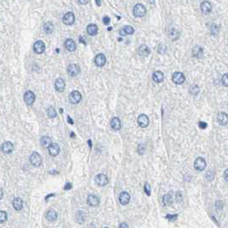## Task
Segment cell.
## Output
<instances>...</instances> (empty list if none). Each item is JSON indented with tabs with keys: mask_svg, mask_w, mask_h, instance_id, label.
Returning a JSON list of instances; mask_svg holds the SVG:
<instances>
[{
	"mask_svg": "<svg viewBox=\"0 0 228 228\" xmlns=\"http://www.w3.org/2000/svg\"><path fill=\"white\" fill-rule=\"evenodd\" d=\"M95 2H96V5H97V6H101V0H95Z\"/></svg>",
	"mask_w": 228,
	"mask_h": 228,
	"instance_id": "816d5d0a",
	"label": "cell"
},
{
	"mask_svg": "<svg viewBox=\"0 0 228 228\" xmlns=\"http://www.w3.org/2000/svg\"><path fill=\"white\" fill-rule=\"evenodd\" d=\"M177 217H178V215H168L167 216H166V218L170 219V221H173L174 219H177Z\"/></svg>",
	"mask_w": 228,
	"mask_h": 228,
	"instance_id": "b9f144b4",
	"label": "cell"
},
{
	"mask_svg": "<svg viewBox=\"0 0 228 228\" xmlns=\"http://www.w3.org/2000/svg\"><path fill=\"white\" fill-rule=\"evenodd\" d=\"M67 71L70 77H77L81 72V69H80V66L77 64H72L69 65L68 68H67Z\"/></svg>",
	"mask_w": 228,
	"mask_h": 228,
	"instance_id": "277c9868",
	"label": "cell"
},
{
	"mask_svg": "<svg viewBox=\"0 0 228 228\" xmlns=\"http://www.w3.org/2000/svg\"><path fill=\"white\" fill-rule=\"evenodd\" d=\"M123 30L125 33V34H129V35H130V34H134V28H133L131 26H125L124 27H123Z\"/></svg>",
	"mask_w": 228,
	"mask_h": 228,
	"instance_id": "836d02e7",
	"label": "cell"
},
{
	"mask_svg": "<svg viewBox=\"0 0 228 228\" xmlns=\"http://www.w3.org/2000/svg\"><path fill=\"white\" fill-rule=\"evenodd\" d=\"M86 219V214L82 211H78L76 215V220L79 224H82Z\"/></svg>",
	"mask_w": 228,
	"mask_h": 228,
	"instance_id": "4316f807",
	"label": "cell"
},
{
	"mask_svg": "<svg viewBox=\"0 0 228 228\" xmlns=\"http://www.w3.org/2000/svg\"><path fill=\"white\" fill-rule=\"evenodd\" d=\"M150 53V50L149 48L146 46V45H141L139 48V55L142 57V58H146Z\"/></svg>",
	"mask_w": 228,
	"mask_h": 228,
	"instance_id": "603a6c76",
	"label": "cell"
},
{
	"mask_svg": "<svg viewBox=\"0 0 228 228\" xmlns=\"http://www.w3.org/2000/svg\"><path fill=\"white\" fill-rule=\"evenodd\" d=\"M153 80H154V82H155L156 83H160V82H162L164 81V74L163 72H161V71H155L153 73Z\"/></svg>",
	"mask_w": 228,
	"mask_h": 228,
	"instance_id": "ffe728a7",
	"label": "cell"
},
{
	"mask_svg": "<svg viewBox=\"0 0 228 228\" xmlns=\"http://www.w3.org/2000/svg\"><path fill=\"white\" fill-rule=\"evenodd\" d=\"M87 33L89 35H96L98 33V27L94 23L89 24L87 27Z\"/></svg>",
	"mask_w": 228,
	"mask_h": 228,
	"instance_id": "484cf974",
	"label": "cell"
},
{
	"mask_svg": "<svg viewBox=\"0 0 228 228\" xmlns=\"http://www.w3.org/2000/svg\"><path fill=\"white\" fill-rule=\"evenodd\" d=\"M214 176H215V173H213V172H208L207 174H206V178H208V181H212L214 179Z\"/></svg>",
	"mask_w": 228,
	"mask_h": 228,
	"instance_id": "ab89813d",
	"label": "cell"
},
{
	"mask_svg": "<svg viewBox=\"0 0 228 228\" xmlns=\"http://www.w3.org/2000/svg\"><path fill=\"white\" fill-rule=\"evenodd\" d=\"M72 188V184L70 183H67L65 185H64V190H66V191H68V190H70Z\"/></svg>",
	"mask_w": 228,
	"mask_h": 228,
	"instance_id": "f6af8a7d",
	"label": "cell"
},
{
	"mask_svg": "<svg viewBox=\"0 0 228 228\" xmlns=\"http://www.w3.org/2000/svg\"><path fill=\"white\" fill-rule=\"evenodd\" d=\"M144 191H145V193H146L148 196H150L151 187H150V185H149V183H145Z\"/></svg>",
	"mask_w": 228,
	"mask_h": 228,
	"instance_id": "f35d334b",
	"label": "cell"
},
{
	"mask_svg": "<svg viewBox=\"0 0 228 228\" xmlns=\"http://www.w3.org/2000/svg\"><path fill=\"white\" fill-rule=\"evenodd\" d=\"M111 127L112 128L115 130H119L121 129V121L119 118L115 117L112 119L111 121Z\"/></svg>",
	"mask_w": 228,
	"mask_h": 228,
	"instance_id": "cb8c5ba5",
	"label": "cell"
},
{
	"mask_svg": "<svg viewBox=\"0 0 228 228\" xmlns=\"http://www.w3.org/2000/svg\"><path fill=\"white\" fill-rule=\"evenodd\" d=\"M137 123H138L140 127L146 128L149 124V119L145 114H141L137 119Z\"/></svg>",
	"mask_w": 228,
	"mask_h": 228,
	"instance_id": "8992f818",
	"label": "cell"
},
{
	"mask_svg": "<svg viewBox=\"0 0 228 228\" xmlns=\"http://www.w3.org/2000/svg\"><path fill=\"white\" fill-rule=\"evenodd\" d=\"M68 122L69 123H71V124H73V121H72V119H70V118L68 116Z\"/></svg>",
	"mask_w": 228,
	"mask_h": 228,
	"instance_id": "f5cc1de1",
	"label": "cell"
},
{
	"mask_svg": "<svg viewBox=\"0 0 228 228\" xmlns=\"http://www.w3.org/2000/svg\"><path fill=\"white\" fill-rule=\"evenodd\" d=\"M8 219V215L5 211H0V223H4Z\"/></svg>",
	"mask_w": 228,
	"mask_h": 228,
	"instance_id": "e575fe53",
	"label": "cell"
},
{
	"mask_svg": "<svg viewBox=\"0 0 228 228\" xmlns=\"http://www.w3.org/2000/svg\"><path fill=\"white\" fill-rule=\"evenodd\" d=\"M47 115H48V117L51 118V119H53V118H55L57 116V112H56V111H55V109L52 106H51V107L48 108V110H47Z\"/></svg>",
	"mask_w": 228,
	"mask_h": 228,
	"instance_id": "1f68e13d",
	"label": "cell"
},
{
	"mask_svg": "<svg viewBox=\"0 0 228 228\" xmlns=\"http://www.w3.org/2000/svg\"><path fill=\"white\" fill-rule=\"evenodd\" d=\"M12 205H13L14 208L16 210V211H20V210H22V208H23V201L21 198L16 197L12 201Z\"/></svg>",
	"mask_w": 228,
	"mask_h": 228,
	"instance_id": "7402d4cb",
	"label": "cell"
},
{
	"mask_svg": "<svg viewBox=\"0 0 228 228\" xmlns=\"http://www.w3.org/2000/svg\"><path fill=\"white\" fill-rule=\"evenodd\" d=\"M119 34H120V35H121V36H124V35H126V34H125V33H124V31L123 30V28H121V29L119 30Z\"/></svg>",
	"mask_w": 228,
	"mask_h": 228,
	"instance_id": "681fc988",
	"label": "cell"
},
{
	"mask_svg": "<svg viewBox=\"0 0 228 228\" xmlns=\"http://www.w3.org/2000/svg\"><path fill=\"white\" fill-rule=\"evenodd\" d=\"M227 174H228V170H226V171H225V173H224V178H225V180H226V181H227L228 180Z\"/></svg>",
	"mask_w": 228,
	"mask_h": 228,
	"instance_id": "c3c4849f",
	"label": "cell"
},
{
	"mask_svg": "<svg viewBox=\"0 0 228 228\" xmlns=\"http://www.w3.org/2000/svg\"><path fill=\"white\" fill-rule=\"evenodd\" d=\"M78 2H79L81 5H87V3L89 2V0H78Z\"/></svg>",
	"mask_w": 228,
	"mask_h": 228,
	"instance_id": "bcb514c9",
	"label": "cell"
},
{
	"mask_svg": "<svg viewBox=\"0 0 228 228\" xmlns=\"http://www.w3.org/2000/svg\"><path fill=\"white\" fill-rule=\"evenodd\" d=\"M55 88L58 92H63L65 88V82L62 78H58L55 81Z\"/></svg>",
	"mask_w": 228,
	"mask_h": 228,
	"instance_id": "2e32d148",
	"label": "cell"
},
{
	"mask_svg": "<svg viewBox=\"0 0 228 228\" xmlns=\"http://www.w3.org/2000/svg\"><path fill=\"white\" fill-rule=\"evenodd\" d=\"M111 22V20H110V17L108 16H105V17H103V23L105 24V25H108Z\"/></svg>",
	"mask_w": 228,
	"mask_h": 228,
	"instance_id": "7bdbcfd3",
	"label": "cell"
},
{
	"mask_svg": "<svg viewBox=\"0 0 228 228\" xmlns=\"http://www.w3.org/2000/svg\"><path fill=\"white\" fill-rule=\"evenodd\" d=\"M45 49H46V46H45V43L42 41H37L34 45V51L37 54L43 53L45 52Z\"/></svg>",
	"mask_w": 228,
	"mask_h": 228,
	"instance_id": "5b68a950",
	"label": "cell"
},
{
	"mask_svg": "<svg viewBox=\"0 0 228 228\" xmlns=\"http://www.w3.org/2000/svg\"><path fill=\"white\" fill-rule=\"evenodd\" d=\"M43 28H44V31H45L46 34H52L53 31H54V25L51 23V22H47V23H46L44 24Z\"/></svg>",
	"mask_w": 228,
	"mask_h": 228,
	"instance_id": "83f0119b",
	"label": "cell"
},
{
	"mask_svg": "<svg viewBox=\"0 0 228 228\" xmlns=\"http://www.w3.org/2000/svg\"><path fill=\"white\" fill-rule=\"evenodd\" d=\"M63 23L65 25H72L75 23V15L72 12H68L63 17Z\"/></svg>",
	"mask_w": 228,
	"mask_h": 228,
	"instance_id": "8fae6325",
	"label": "cell"
},
{
	"mask_svg": "<svg viewBox=\"0 0 228 228\" xmlns=\"http://www.w3.org/2000/svg\"><path fill=\"white\" fill-rule=\"evenodd\" d=\"M162 201H163V203H164L165 206L171 205L172 202H173V197H172V196H171L170 194H166V195H165V196H163Z\"/></svg>",
	"mask_w": 228,
	"mask_h": 228,
	"instance_id": "4dcf8cb0",
	"label": "cell"
},
{
	"mask_svg": "<svg viewBox=\"0 0 228 228\" xmlns=\"http://www.w3.org/2000/svg\"><path fill=\"white\" fill-rule=\"evenodd\" d=\"M185 81V77L184 75L181 72H175V73L173 75V82L175 83V84H178V85H180L183 83V82Z\"/></svg>",
	"mask_w": 228,
	"mask_h": 228,
	"instance_id": "ba28073f",
	"label": "cell"
},
{
	"mask_svg": "<svg viewBox=\"0 0 228 228\" xmlns=\"http://www.w3.org/2000/svg\"><path fill=\"white\" fill-rule=\"evenodd\" d=\"M166 50H167V47H166V46L164 45V44L160 45V46H158V52L160 53V54H163V53H165V52H166Z\"/></svg>",
	"mask_w": 228,
	"mask_h": 228,
	"instance_id": "d590c367",
	"label": "cell"
},
{
	"mask_svg": "<svg viewBox=\"0 0 228 228\" xmlns=\"http://www.w3.org/2000/svg\"><path fill=\"white\" fill-rule=\"evenodd\" d=\"M194 167L197 170V171H203L206 167V161L203 158L199 157L197 158L195 162H194Z\"/></svg>",
	"mask_w": 228,
	"mask_h": 228,
	"instance_id": "52a82bcc",
	"label": "cell"
},
{
	"mask_svg": "<svg viewBox=\"0 0 228 228\" xmlns=\"http://www.w3.org/2000/svg\"><path fill=\"white\" fill-rule=\"evenodd\" d=\"M199 91H200V88H199V87H198L197 85H192L191 87V89H190L191 94H193V95H196V94H198Z\"/></svg>",
	"mask_w": 228,
	"mask_h": 228,
	"instance_id": "d6a6232c",
	"label": "cell"
},
{
	"mask_svg": "<svg viewBox=\"0 0 228 228\" xmlns=\"http://www.w3.org/2000/svg\"><path fill=\"white\" fill-rule=\"evenodd\" d=\"M29 160L31 162V164L34 166H40L42 163V159H41V155L37 152H34L30 158H29Z\"/></svg>",
	"mask_w": 228,
	"mask_h": 228,
	"instance_id": "3957f363",
	"label": "cell"
},
{
	"mask_svg": "<svg viewBox=\"0 0 228 228\" xmlns=\"http://www.w3.org/2000/svg\"><path fill=\"white\" fill-rule=\"evenodd\" d=\"M104 228H108V227H104Z\"/></svg>",
	"mask_w": 228,
	"mask_h": 228,
	"instance_id": "db71d44e",
	"label": "cell"
},
{
	"mask_svg": "<svg viewBox=\"0 0 228 228\" xmlns=\"http://www.w3.org/2000/svg\"><path fill=\"white\" fill-rule=\"evenodd\" d=\"M192 53H193V56L196 57V58H198L200 59L202 57L203 55V49L200 47V46H195L192 50Z\"/></svg>",
	"mask_w": 228,
	"mask_h": 228,
	"instance_id": "f1b7e54d",
	"label": "cell"
},
{
	"mask_svg": "<svg viewBox=\"0 0 228 228\" xmlns=\"http://www.w3.org/2000/svg\"><path fill=\"white\" fill-rule=\"evenodd\" d=\"M1 150L5 154H10L14 150V145L10 141H5L1 146Z\"/></svg>",
	"mask_w": 228,
	"mask_h": 228,
	"instance_id": "7c38bea8",
	"label": "cell"
},
{
	"mask_svg": "<svg viewBox=\"0 0 228 228\" xmlns=\"http://www.w3.org/2000/svg\"><path fill=\"white\" fill-rule=\"evenodd\" d=\"M221 82H222V84H223L225 87H227L228 86V74H225L223 77H222V79H221Z\"/></svg>",
	"mask_w": 228,
	"mask_h": 228,
	"instance_id": "8d00e7d4",
	"label": "cell"
},
{
	"mask_svg": "<svg viewBox=\"0 0 228 228\" xmlns=\"http://www.w3.org/2000/svg\"><path fill=\"white\" fill-rule=\"evenodd\" d=\"M35 101V95L32 91H27L24 94V101L28 105H32Z\"/></svg>",
	"mask_w": 228,
	"mask_h": 228,
	"instance_id": "30bf717a",
	"label": "cell"
},
{
	"mask_svg": "<svg viewBox=\"0 0 228 228\" xmlns=\"http://www.w3.org/2000/svg\"><path fill=\"white\" fill-rule=\"evenodd\" d=\"M81 100H82V94L80 92L77 91V90L72 91L69 95V101H70V103H72V104H77L81 101Z\"/></svg>",
	"mask_w": 228,
	"mask_h": 228,
	"instance_id": "7a4b0ae2",
	"label": "cell"
},
{
	"mask_svg": "<svg viewBox=\"0 0 228 228\" xmlns=\"http://www.w3.org/2000/svg\"><path fill=\"white\" fill-rule=\"evenodd\" d=\"M147 13V9L145 8V6L143 5H141V4H137L134 6L133 8V15L136 16V17H143Z\"/></svg>",
	"mask_w": 228,
	"mask_h": 228,
	"instance_id": "6da1fadb",
	"label": "cell"
},
{
	"mask_svg": "<svg viewBox=\"0 0 228 228\" xmlns=\"http://www.w3.org/2000/svg\"><path fill=\"white\" fill-rule=\"evenodd\" d=\"M130 196L128 192L123 191L119 195V202L122 205H126L130 201Z\"/></svg>",
	"mask_w": 228,
	"mask_h": 228,
	"instance_id": "ac0fdd59",
	"label": "cell"
},
{
	"mask_svg": "<svg viewBox=\"0 0 228 228\" xmlns=\"http://www.w3.org/2000/svg\"><path fill=\"white\" fill-rule=\"evenodd\" d=\"M119 228H129V226L126 223H121L119 225Z\"/></svg>",
	"mask_w": 228,
	"mask_h": 228,
	"instance_id": "7dc6e473",
	"label": "cell"
},
{
	"mask_svg": "<svg viewBox=\"0 0 228 228\" xmlns=\"http://www.w3.org/2000/svg\"><path fill=\"white\" fill-rule=\"evenodd\" d=\"M46 218L49 221H54V220L58 219V214H57V212L55 210L51 209L46 213Z\"/></svg>",
	"mask_w": 228,
	"mask_h": 228,
	"instance_id": "d4e9b609",
	"label": "cell"
},
{
	"mask_svg": "<svg viewBox=\"0 0 228 228\" xmlns=\"http://www.w3.org/2000/svg\"><path fill=\"white\" fill-rule=\"evenodd\" d=\"M41 143L43 148H48V147L50 146L52 142V139H51V137H46H46H43L42 138H41Z\"/></svg>",
	"mask_w": 228,
	"mask_h": 228,
	"instance_id": "f546056e",
	"label": "cell"
},
{
	"mask_svg": "<svg viewBox=\"0 0 228 228\" xmlns=\"http://www.w3.org/2000/svg\"><path fill=\"white\" fill-rule=\"evenodd\" d=\"M95 183L99 186H105L108 183V178L105 174H98L95 177Z\"/></svg>",
	"mask_w": 228,
	"mask_h": 228,
	"instance_id": "9c48e42d",
	"label": "cell"
},
{
	"mask_svg": "<svg viewBox=\"0 0 228 228\" xmlns=\"http://www.w3.org/2000/svg\"><path fill=\"white\" fill-rule=\"evenodd\" d=\"M87 204L91 207H96V206L99 205L100 203V199L98 196H96L95 195H89L87 196Z\"/></svg>",
	"mask_w": 228,
	"mask_h": 228,
	"instance_id": "9a60e30c",
	"label": "cell"
},
{
	"mask_svg": "<svg viewBox=\"0 0 228 228\" xmlns=\"http://www.w3.org/2000/svg\"><path fill=\"white\" fill-rule=\"evenodd\" d=\"M182 193L180 191H178V193H177V195H176V200L178 201V202H180V201H182V199H183V196L182 195H181Z\"/></svg>",
	"mask_w": 228,
	"mask_h": 228,
	"instance_id": "60d3db41",
	"label": "cell"
},
{
	"mask_svg": "<svg viewBox=\"0 0 228 228\" xmlns=\"http://www.w3.org/2000/svg\"><path fill=\"white\" fill-rule=\"evenodd\" d=\"M3 196H4V192H3V190L0 188V200L3 198Z\"/></svg>",
	"mask_w": 228,
	"mask_h": 228,
	"instance_id": "f907efd6",
	"label": "cell"
},
{
	"mask_svg": "<svg viewBox=\"0 0 228 228\" xmlns=\"http://www.w3.org/2000/svg\"><path fill=\"white\" fill-rule=\"evenodd\" d=\"M199 127L201 128V129H206V128L208 127V124H207V123H205V122H199Z\"/></svg>",
	"mask_w": 228,
	"mask_h": 228,
	"instance_id": "ee69618b",
	"label": "cell"
},
{
	"mask_svg": "<svg viewBox=\"0 0 228 228\" xmlns=\"http://www.w3.org/2000/svg\"><path fill=\"white\" fill-rule=\"evenodd\" d=\"M48 151H49V154H50L51 156L55 157V156L59 155V154L60 148L57 143H52L50 146L48 147Z\"/></svg>",
	"mask_w": 228,
	"mask_h": 228,
	"instance_id": "5bb4252c",
	"label": "cell"
},
{
	"mask_svg": "<svg viewBox=\"0 0 228 228\" xmlns=\"http://www.w3.org/2000/svg\"><path fill=\"white\" fill-rule=\"evenodd\" d=\"M138 153L140 154V155H143L144 153H145V150H146V147L144 144H140L139 146H138Z\"/></svg>",
	"mask_w": 228,
	"mask_h": 228,
	"instance_id": "74e56055",
	"label": "cell"
},
{
	"mask_svg": "<svg viewBox=\"0 0 228 228\" xmlns=\"http://www.w3.org/2000/svg\"><path fill=\"white\" fill-rule=\"evenodd\" d=\"M105 62H106L105 56L102 53L97 55L94 59V63H95L96 66H98V67H103L105 64Z\"/></svg>",
	"mask_w": 228,
	"mask_h": 228,
	"instance_id": "4fadbf2b",
	"label": "cell"
},
{
	"mask_svg": "<svg viewBox=\"0 0 228 228\" xmlns=\"http://www.w3.org/2000/svg\"><path fill=\"white\" fill-rule=\"evenodd\" d=\"M217 120L220 125H226L228 123V116L226 112H219L217 117Z\"/></svg>",
	"mask_w": 228,
	"mask_h": 228,
	"instance_id": "d6986e66",
	"label": "cell"
},
{
	"mask_svg": "<svg viewBox=\"0 0 228 228\" xmlns=\"http://www.w3.org/2000/svg\"><path fill=\"white\" fill-rule=\"evenodd\" d=\"M64 46H65V48L69 52H74L77 48L76 43L72 39H67L64 42Z\"/></svg>",
	"mask_w": 228,
	"mask_h": 228,
	"instance_id": "44dd1931",
	"label": "cell"
},
{
	"mask_svg": "<svg viewBox=\"0 0 228 228\" xmlns=\"http://www.w3.org/2000/svg\"><path fill=\"white\" fill-rule=\"evenodd\" d=\"M201 10L203 14H209L212 10V5L208 1H204L201 5Z\"/></svg>",
	"mask_w": 228,
	"mask_h": 228,
	"instance_id": "e0dca14e",
	"label": "cell"
}]
</instances>
